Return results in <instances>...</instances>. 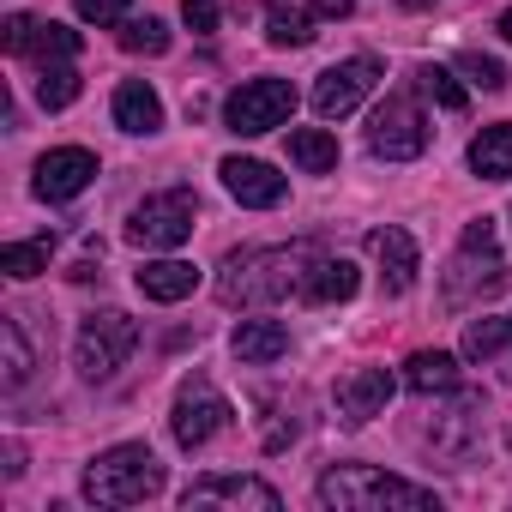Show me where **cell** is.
Here are the masks:
<instances>
[{"label": "cell", "mask_w": 512, "mask_h": 512, "mask_svg": "<svg viewBox=\"0 0 512 512\" xmlns=\"http://www.w3.org/2000/svg\"><path fill=\"white\" fill-rule=\"evenodd\" d=\"M320 241H278V247H241L223 260L217 272V302L223 308H260V302H284V296H302L308 302V284L320 272Z\"/></svg>", "instance_id": "obj_1"}, {"label": "cell", "mask_w": 512, "mask_h": 512, "mask_svg": "<svg viewBox=\"0 0 512 512\" xmlns=\"http://www.w3.org/2000/svg\"><path fill=\"white\" fill-rule=\"evenodd\" d=\"M320 506L326 512H440V494L404 476H386L374 464H332L320 476Z\"/></svg>", "instance_id": "obj_2"}, {"label": "cell", "mask_w": 512, "mask_h": 512, "mask_svg": "<svg viewBox=\"0 0 512 512\" xmlns=\"http://www.w3.org/2000/svg\"><path fill=\"white\" fill-rule=\"evenodd\" d=\"M151 494H163V464L151 446H109L85 464L91 506H145Z\"/></svg>", "instance_id": "obj_3"}, {"label": "cell", "mask_w": 512, "mask_h": 512, "mask_svg": "<svg viewBox=\"0 0 512 512\" xmlns=\"http://www.w3.org/2000/svg\"><path fill=\"white\" fill-rule=\"evenodd\" d=\"M506 284V260H500V235L488 217L464 223L458 235V253H452V266H446V302L452 308H470L482 296H494Z\"/></svg>", "instance_id": "obj_4"}, {"label": "cell", "mask_w": 512, "mask_h": 512, "mask_svg": "<svg viewBox=\"0 0 512 512\" xmlns=\"http://www.w3.org/2000/svg\"><path fill=\"white\" fill-rule=\"evenodd\" d=\"M133 350H139V320H127L121 308L91 314V320L79 326V338H73V362H79L85 380H115Z\"/></svg>", "instance_id": "obj_5"}, {"label": "cell", "mask_w": 512, "mask_h": 512, "mask_svg": "<svg viewBox=\"0 0 512 512\" xmlns=\"http://www.w3.org/2000/svg\"><path fill=\"white\" fill-rule=\"evenodd\" d=\"M193 217H199L193 187H163V193H151V199L133 205V217H127V241L145 247V253H151V247L169 253V247H181V241L193 235Z\"/></svg>", "instance_id": "obj_6"}, {"label": "cell", "mask_w": 512, "mask_h": 512, "mask_svg": "<svg viewBox=\"0 0 512 512\" xmlns=\"http://www.w3.org/2000/svg\"><path fill=\"white\" fill-rule=\"evenodd\" d=\"M290 115H296V85H290V79H247V85H235L229 103H223V121H229V133H241V139H260V133L284 127Z\"/></svg>", "instance_id": "obj_7"}, {"label": "cell", "mask_w": 512, "mask_h": 512, "mask_svg": "<svg viewBox=\"0 0 512 512\" xmlns=\"http://www.w3.org/2000/svg\"><path fill=\"white\" fill-rule=\"evenodd\" d=\"M368 151L386 157V163H410V157L428 151V115H422V103H416L410 91H392V97L374 109V121H368Z\"/></svg>", "instance_id": "obj_8"}, {"label": "cell", "mask_w": 512, "mask_h": 512, "mask_svg": "<svg viewBox=\"0 0 512 512\" xmlns=\"http://www.w3.org/2000/svg\"><path fill=\"white\" fill-rule=\"evenodd\" d=\"M229 398L211 386V380H187L181 392H175V410H169V434H175V446L181 452H199L211 434H223L229 428Z\"/></svg>", "instance_id": "obj_9"}, {"label": "cell", "mask_w": 512, "mask_h": 512, "mask_svg": "<svg viewBox=\"0 0 512 512\" xmlns=\"http://www.w3.org/2000/svg\"><path fill=\"white\" fill-rule=\"evenodd\" d=\"M374 85H380V61L374 55H350V61H338V67H326L314 79V115L320 121H344Z\"/></svg>", "instance_id": "obj_10"}, {"label": "cell", "mask_w": 512, "mask_h": 512, "mask_svg": "<svg viewBox=\"0 0 512 512\" xmlns=\"http://www.w3.org/2000/svg\"><path fill=\"white\" fill-rule=\"evenodd\" d=\"M0 43H7V55H31V61H73L79 55V31L55 25V19H31V13H13L7 25H0Z\"/></svg>", "instance_id": "obj_11"}, {"label": "cell", "mask_w": 512, "mask_h": 512, "mask_svg": "<svg viewBox=\"0 0 512 512\" xmlns=\"http://www.w3.org/2000/svg\"><path fill=\"white\" fill-rule=\"evenodd\" d=\"M181 506H187V512H205V506H260V512H278L284 500H278V488L260 482V476H199V482H187Z\"/></svg>", "instance_id": "obj_12"}, {"label": "cell", "mask_w": 512, "mask_h": 512, "mask_svg": "<svg viewBox=\"0 0 512 512\" xmlns=\"http://www.w3.org/2000/svg\"><path fill=\"white\" fill-rule=\"evenodd\" d=\"M97 181V157L85 145H55L37 157V199H79L85 187Z\"/></svg>", "instance_id": "obj_13"}, {"label": "cell", "mask_w": 512, "mask_h": 512, "mask_svg": "<svg viewBox=\"0 0 512 512\" xmlns=\"http://www.w3.org/2000/svg\"><path fill=\"white\" fill-rule=\"evenodd\" d=\"M392 374L386 368H356V374H344L338 386H332V404H338V422H350V428H362V422H374V416H386V404H392Z\"/></svg>", "instance_id": "obj_14"}, {"label": "cell", "mask_w": 512, "mask_h": 512, "mask_svg": "<svg viewBox=\"0 0 512 512\" xmlns=\"http://www.w3.org/2000/svg\"><path fill=\"white\" fill-rule=\"evenodd\" d=\"M217 175H223V187H229L241 205H253V211L284 205V193H290V181H284L272 163H260V157H223Z\"/></svg>", "instance_id": "obj_15"}, {"label": "cell", "mask_w": 512, "mask_h": 512, "mask_svg": "<svg viewBox=\"0 0 512 512\" xmlns=\"http://www.w3.org/2000/svg\"><path fill=\"white\" fill-rule=\"evenodd\" d=\"M482 416H488V398L482 392H458L446 410H434V422H428V446L434 452H470V440L482 434Z\"/></svg>", "instance_id": "obj_16"}, {"label": "cell", "mask_w": 512, "mask_h": 512, "mask_svg": "<svg viewBox=\"0 0 512 512\" xmlns=\"http://www.w3.org/2000/svg\"><path fill=\"white\" fill-rule=\"evenodd\" d=\"M368 253L380 260V278H386V290H392V296H404V290L416 284V272H422L416 241H410V229H398V223L374 229V235H368Z\"/></svg>", "instance_id": "obj_17"}, {"label": "cell", "mask_w": 512, "mask_h": 512, "mask_svg": "<svg viewBox=\"0 0 512 512\" xmlns=\"http://www.w3.org/2000/svg\"><path fill=\"white\" fill-rule=\"evenodd\" d=\"M235 356L247 368H266V362L290 356V326L284 320H241L235 326Z\"/></svg>", "instance_id": "obj_18"}, {"label": "cell", "mask_w": 512, "mask_h": 512, "mask_svg": "<svg viewBox=\"0 0 512 512\" xmlns=\"http://www.w3.org/2000/svg\"><path fill=\"white\" fill-rule=\"evenodd\" d=\"M115 127L121 133H157L163 127V97L145 85V79H127L115 91Z\"/></svg>", "instance_id": "obj_19"}, {"label": "cell", "mask_w": 512, "mask_h": 512, "mask_svg": "<svg viewBox=\"0 0 512 512\" xmlns=\"http://www.w3.org/2000/svg\"><path fill=\"white\" fill-rule=\"evenodd\" d=\"M139 290H145V302H187L199 290V272L187 260H151L139 272Z\"/></svg>", "instance_id": "obj_20"}, {"label": "cell", "mask_w": 512, "mask_h": 512, "mask_svg": "<svg viewBox=\"0 0 512 512\" xmlns=\"http://www.w3.org/2000/svg\"><path fill=\"white\" fill-rule=\"evenodd\" d=\"M404 386H410L416 398H434V392H452V386H458V362H452L446 350H416V356L404 362Z\"/></svg>", "instance_id": "obj_21"}, {"label": "cell", "mask_w": 512, "mask_h": 512, "mask_svg": "<svg viewBox=\"0 0 512 512\" xmlns=\"http://www.w3.org/2000/svg\"><path fill=\"white\" fill-rule=\"evenodd\" d=\"M470 169H476L482 181H506V175H512V127H506V121L482 127V133L470 139Z\"/></svg>", "instance_id": "obj_22"}, {"label": "cell", "mask_w": 512, "mask_h": 512, "mask_svg": "<svg viewBox=\"0 0 512 512\" xmlns=\"http://www.w3.org/2000/svg\"><path fill=\"white\" fill-rule=\"evenodd\" d=\"M290 157H296V169H308V175H332V169H338V139H332L326 127H296V133H290Z\"/></svg>", "instance_id": "obj_23"}, {"label": "cell", "mask_w": 512, "mask_h": 512, "mask_svg": "<svg viewBox=\"0 0 512 512\" xmlns=\"http://www.w3.org/2000/svg\"><path fill=\"white\" fill-rule=\"evenodd\" d=\"M49 253H55L49 235L43 241H7V247H0V272H7L13 284H31V278L49 272Z\"/></svg>", "instance_id": "obj_24"}, {"label": "cell", "mask_w": 512, "mask_h": 512, "mask_svg": "<svg viewBox=\"0 0 512 512\" xmlns=\"http://www.w3.org/2000/svg\"><path fill=\"white\" fill-rule=\"evenodd\" d=\"M506 350V374H512V320H470L464 326V356L470 362H494Z\"/></svg>", "instance_id": "obj_25"}, {"label": "cell", "mask_w": 512, "mask_h": 512, "mask_svg": "<svg viewBox=\"0 0 512 512\" xmlns=\"http://www.w3.org/2000/svg\"><path fill=\"white\" fill-rule=\"evenodd\" d=\"M266 37L278 49H302V43H314V19L302 7H290V0H272L266 7Z\"/></svg>", "instance_id": "obj_26"}, {"label": "cell", "mask_w": 512, "mask_h": 512, "mask_svg": "<svg viewBox=\"0 0 512 512\" xmlns=\"http://www.w3.org/2000/svg\"><path fill=\"white\" fill-rule=\"evenodd\" d=\"M0 344H7V386L19 392V386L37 374V350L25 344V320H19V314H7V320H0Z\"/></svg>", "instance_id": "obj_27"}, {"label": "cell", "mask_w": 512, "mask_h": 512, "mask_svg": "<svg viewBox=\"0 0 512 512\" xmlns=\"http://www.w3.org/2000/svg\"><path fill=\"white\" fill-rule=\"evenodd\" d=\"M356 284H362V278H356L350 260H320V272H314V284H308V302H320V308H326V302H350Z\"/></svg>", "instance_id": "obj_28"}, {"label": "cell", "mask_w": 512, "mask_h": 512, "mask_svg": "<svg viewBox=\"0 0 512 512\" xmlns=\"http://www.w3.org/2000/svg\"><path fill=\"white\" fill-rule=\"evenodd\" d=\"M73 97H79V73H73L67 61H49V67L37 73V103H43V109H67Z\"/></svg>", "instance_id": "obj_29"}, {"label": "cell", "mask_w": 512, "mask_h": 512, "mask_svg": "<svg viewBox=\"0 0 512 512\" xmlns=\"http://www.w3.org/2000/svg\"><path fill=\"white\" fill-rule=\"evenodd\" d=\"M121 49H127V55H163V49H169V25L151 19V13H145V19H127V25H121Z\"/></svg>", "instance_id": "obj_30"}, {"label": "cell", "mask_w": 512, "mask_h": 512, "mask_svg": "<svg viewBox=\"0 0 512 512\" xmlns=\"http://www.w3.org/2000/svg\"><path fill=\"white\" fill-rule=\"evenodd\" d=\"M416 79H422V91H428V97H434L440 109H452V115L464 109V85H458V79H452L446 67H422Z\"/></svg>", "instance_id": "obj_31"}, {"label": "cell", "mask_w": 512, "mask_h": 512, "mask_svg": "<svg viewBox=\"0 0 512 512\" xmlns=\"http://www.w3.org/2000/svg\"><path fill=\"white\" fill-rule=\"evenodd\" d=\"M127 7H133V0H73V13H79L85 25H97V31L127 25Z\"/></svg>", "instance_id": "obj_32"}, {"label": "cell", "mask_w": 512, "mask_h": 512, "mask_svg": "<svg viewBox=\"0 0 512 512\" xmlns=\"http://www.w3.org/2000/svg\"><path fill=\"white\" fill-rule=\"evenodd\" d=\"M458 67L470 73V85H482V91H506V67H500V61H488V55H458Z\"/></svg>", "instance_id": "obj_33"}, {"label": "cell", "mask_w": 512, "mask_h": 512, "mask_svg": "<svg viewBox=\"0 0 512 512\" xmlns=\"http://www.w3.org/2000/svg\"><path fill=\"white\" fill-rule=\"evenodd\" d=\"M181 19H187V31H217V0H181Z\"/></svg>", "instance_id": "obj_34"}, {"label": "cell", "mask_w": 512, "mask_h": 512, "mask_svg": "<svg viewBox=\"0 0 512 512\" xmlns=\"http://www.w3.org/2000/svg\"><path fill=\"white\" fill-rule=\"evenodd\" d=\"M320 19H350V0H314Z\"/></svg>", "instance_id": "obj_35"}, {"label": "cell", "mask_w": 512, "mask_h": 512, "mask_svg": "<svg viewBox=\"0 0 512 512\" xmlns=\"http://www.w3.org/2000/svg\"><path fill=\"white\" fill-rule=\"evenodd\" d=\"M500 37H506V43H512V13H500Z\"/></svg>", "instance_id": "obj_36"}, {"label": "cell", "mask_w": 512, "mask_h": 512, "mask_svg": "<svg viewBox=\"0 0 512 512\" xmlns=\"http://www.w3.org/2000/svg\"><path fill=\"white\" fill-rule=\"evenodd\" d=\"M410 7H422V0H410Z\"/></svg>", "instance_id": "obj_37"}]
</instances>
